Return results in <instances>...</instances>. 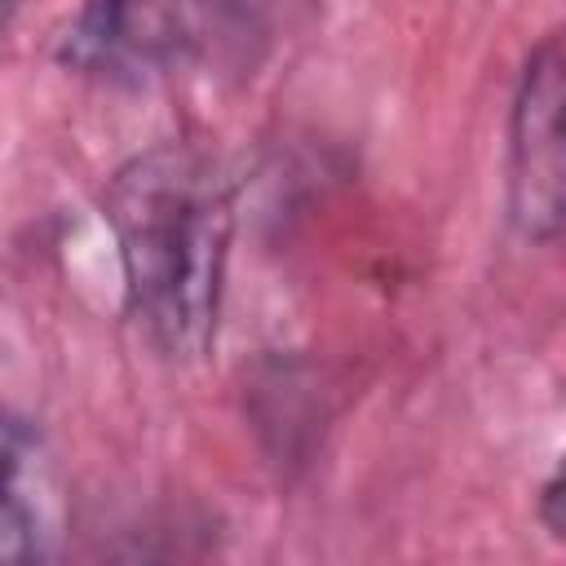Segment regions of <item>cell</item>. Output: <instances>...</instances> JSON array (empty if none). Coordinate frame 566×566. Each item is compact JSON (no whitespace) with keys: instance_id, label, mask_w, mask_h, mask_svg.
<instances>
[{"instance_id":"obj_3","label":"cell","mask_w":566,"mask_h":566,"mask_svg":"<svg viewBox=\"0 0 566 566\" xmlns=\"http://www.w3.org/2000/svg\"><path fill=\"white\" fill-rule=\"evenodd\" d=\"M31 548H35V526L27 504L9 486H0V562L31 557Z\"/></svg>"},{"instance_id":"obj_1","label":"cell","mask_w":566,"mask_h":566,"mask_svg":"<svg viewBox=\"0 0 566 566\" xmlns=\"http://www.w3.org/2000/svg\"><path fill=\"white\" fill-rule=\"evenodd\" d=\"M128 296L150 340L172 358L208 349L230 248V186L190 146H155L106 190Z\"/></svg>"},{"instance_id":"obj_4","label":"cell","mask_w":566,"mask_h":566,"mask_svg":"<svg viewBox=\"0 0 566 566\" xmlns=\"http://www.w3.org/2000/svg\"><path fill=\"white\" fill-rule=\"evenodd\" d=\"M27 442H31V433H27V424H22L18 416H9V411H0V486H9V482H13V473L22 469V455H27Z\"/></svg>"},{"instance_id":"obj_2","label":"cell","mask_w":566,"mask_h":566,"mask_svg":"<svg viewBox=\"0 0 566 566\" xmlns=\"http://www.w3.org/2000/svg\"><path fill=\"white\" fill-rule=\"evenodd\" d=\"M562 102H566V57H562V40L548 35L531 53L513 102L509 199H513V221L531 239H553L562 230Z\"/></svg>"},{"instance_id":"obj_5","label":"cell","mask_w":566,"mask_h":566,"mask_svg":"<svg viewBox=\"0 0 566 566\" xmlns=\"http://www.w3.org/2000/svg\"><path fill=\"white\" fill-rule=\"evenodd\" d=\"M557 509H562V478H553V482L544 486V522H548V531L562 539V535H566V522H562Z\"/></svg>"}]
</instances>
